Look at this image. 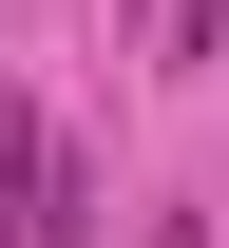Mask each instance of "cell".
<instances>
[{"label":"cell","instance_id":"6da1fadb","mask_svg":"<svg viewBox=\"0 0 229 248\" xmlns=\"http://www.w3.org/2000/svg\"><path fill=\"white\" fill-rule=\"evenodd\" d=\"M134 248H210V229H191V210H172V229H134Z\"/></svg>","mask_w":229,"mask_h":248},{"label":"cell","instance_id":"7a4b0ae2","mask_svg":"<svg viewBox=\"0 0 229 248\" xmlns=\"http://www.w3.org/2000/svg\"><path fill=\"white\" fill-rule=\"evenodd\" d=\"M134 19H153V0H134Z\"/></svg>","mask_w":229,"mask_h":248}]
</instances>
